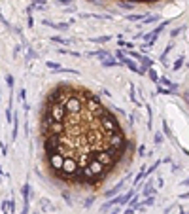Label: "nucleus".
<instances>
[{"label":"nucleus","mask_w":189,"mask_h":214,"mask_svg":"<svg viewBox=\"0 0 189 214\" xmlns=\"http://www.w3.org/2000/svg\"><path fill=\"white\" fill-rule=\"evenodd\" d=\"M131 2H153V0H131Z\"/></svg>","instance_id":"nucleus-17"},{"label":"nucleus","mask_w":189,"mask_h":214,"mask_svg":"<svg viewBox=\"0 0 189 214\" xmlns=\"http://www.w3.org/2000/svg\"><path fill=\"white\" fill-rule=\"evenodd\" d=\"M25 93H27V91H25V89H21V91H19V99H21L23 102H25Z\"/></svg>","instance_id":"nucleus-13"},{"label":"nucleus","mask_w":189,"mask_h":214,"mask_svg":"<svg viewBox=\"0 0 189 214\" xmlns=\"http://www.w3.org/2000/svg\"><path fill=\"white\" fill-rule=\"evenodd\" d=\"M110 214H119V208H114V210H112Z\"/></svg>","instance_id":"nucleus-18"},{"label":"nucleus","mask_w":189,"mask_h":214,"mask_svg":"<svg viewBox=\"0 0 189 214\" xmlns=\"http://www.w3.org/2000/svg\"><path fill=\"white\" fill-rule=\"evenodd\" d=\"M183 61H185L183 57H182V59H178V61H176V65H174V70H178V68H180V66L183 65Z\"/></svg>","instance_id":"nucleus-9"},{"label":"nucleus","mask_w":189,"mask_h":214,"mask_svg":"<svg viewBox=\"0 0 189 214\" xmlns=\"http://www.w3.org/2000/svg\"><path fill=\"white\" fill-rule=\"evenodd\" d=\"M53 42H57V44H64V46H68V44H72V42L70 40H66V38H59V36H53V38H51Z\"/></svg>","instance_id":"nucleus-6"},{"label":"nucleus","mask_w":189,"mask_h":214,"mask_svg":"<svg viewBox=\"0 0 189 214\" xmlns=\"http://www.w3.org/2000/svg\"><path fill=\"white\" fill-rule=\"evenodd\" d=\"M13 131H12V138L15 140V138H17V131H19V121H17V114H15V119H13Z\"/></svg>","instance_id":"nucleus-4"},{"label":"nucleus","mask_w":189,"mask_h":214,"mask_svg":"<svg viewBox=\"0 0 189 214\" xmlns=\"http://www.w3.org/2000/svg\"><path fill=\"white\" fill-rule=\"evenodd\" d=\"M131 197H132V191H127L125 195H119V197H115V199L104 203V205H102V210H108V208L115 207V205H127V203L131 201Z\"/></svg>","instance_id":"nucleus-1"},{"label":"nucleus","mask_w":189,"mask_h":214,"mask_svg":"<svg viewBox=\"0 0 189 214\" xmlns=\"http://www.w3.org/2000/svg\"><path fill=\"white\" fill-rule=\"evenodd\" d=\"M144 150H146L144 144H140V146H138V155H144Z\"/></svg>","instance_id":"nucleus-11"},{"label":"nucleus","mask_w":189,"mask_h":214,"mask_svg":"<svg viewBox=\"0 0 189 214\" xmlns=\"http://www.w3.org/2000/svg\"><path fill=\"white\" fill-rule=\"evenodd\" d=\"M72 0H59V4H63V6H66V4H70Z\"/></svg>","instance_id":"nucleus-16"},{"label":"nucleus","mask_w":189,"mask_h":214,"mask_svg":"<svg viewBox=\"0 0 189 214\" xmlns=\"http://www.w3.org/2000/svg\"><path fill=\"white\" fill-rule=\"evenodd\" d=\"M157 21V17H151V19H144V25H147V23H155Z\"/></svg>","instance_id":"nucleus-12"},{"label":"nucleus","mask_w":189,"mask_h":214,"mask_svg":"<svg viewBox=\"0 0 189 214\" xmlns=\"http://www.w3.org/2000/svg\"><path fill=\"white\" fill-rule=\"evenodd\" d=\"M0 150H2L4 155H6V144H4V142H0Z\"/></svg>","instance_id":"nucleus-14"},{"label":"nucleus","mask_w":189,"mask_h":214,"mask_svg":"<svg viewBox=\"0 0 189 214\" xmlns=\"http://www.w3.org/2000/svg\"><path fill=\"white\" fill-rule=\"evenodd\" d=\"M6 83H8L9 89H12V87H13V78H12V76H6Z\"/></svg>","instance_id":"nucleus-8"},{"label":"nucleus","mask_w":189,"mask_h":214,"mask_svg":"<svg viewBox=\"0 0 189 214\" xmlns=\"http://www.w3.org/2000/svg\"><path fill=\"white\" fill-rule=\"evenodd\" d=\"M161 142H163V137L157 133V135H155V144H161Z\"/></svg>","instance_id":"nucleus-10"},{"label":"nucleus","mask_w":189,"mask_h":214,"mask_svg":"<svg viewBox=\"0 0 189 214\" xmlns=\"http://www.w3.org/2000/svg\"><path fill=\"white\" fill-rule=\"evenodd\" d=\"M121 188H123V180H121V182H119V184H117V186L114 188V190H110V191H106V197H112V195H115V193H117V191H119V190H121Z\"/></svg>","instance_id":"nucleus-2"},{"label":"nucleus","mask_w":189,"mask_h":214,"mask_svg":"<svg viewBox=\"0 0 189 214\" xmlns=\"http://www.w3.org/2000/svg\"><path fill=\"white\" fill-rule=\"evenodd\" d=\"M140 53H138V51H129V59H136V61H140Z\"/></svg>","instance_id":"nucleus-7"},{"label":"nucleus","mask_w":189,"mask_h":214,"mask_svg":"<svg viewBox=\"0 0 189 214\" xmlns=\"http://www.w3.org/2000/svg\"><path fill=\"white\" fill-rule=\"evenodd\" d=\"M117 65H119V63H115L112 57H106V59L102 61V66H117Z\"/></svg>","instance_id":"nucleus-3"},{"label":"nucleus","mask_w":189,"mask_h":214,"mask_svg":"<svg viewBox=\"0 0 189 214\" xmlns=\"http://www.w3.org/2000/svg\"><path fill=\"white\" fill-rule=\"evenodd\" d=\"M106 40H108V36H106V38H104V36H102V38H95L93 42H106Z\"/></svg>","instance_id":"nucleus-15"},{"label":"nucleus","mask_w":189,"mask_h":214,"mask_svg":"<svg viewBox=\"0 0 189 214\" xmlns=\"http://www.w3.org/2000/svg\"><path fill=\"white\" fill-rule=\"evenodd\" d=\"M147 74H150V78H151V80L155 82V83H159V74L155 72V68H153V66H151L150 70H147Z\"/></svg>","instance_id":"nucleus-5"}]
</instances>
